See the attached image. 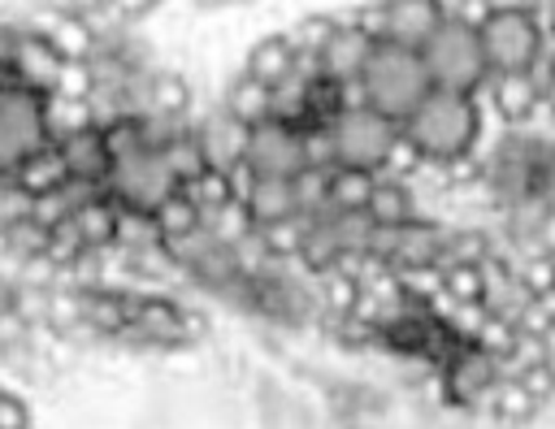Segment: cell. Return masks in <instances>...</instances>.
<instances>
[{
    "instance_id": "6da1fadb",
    "label": "cell",
    "mask_w": 555,
    "mask_h": 429,
    "mask_svg": "<svg viewBox=\"0 0 555 429\" xmlns=\"http://www.w3.org/2000/svg\"><path fill=\"white\" fill-rule=\"evenodd\" d=\"M403 139L416 147L425 169H447V165L473 156L477 139H481V104H477V95H460V91H438L434 87L421 100V108L403 121Z\"/></svg>"
},
{
    "instance_id": "7a4b0ae2",
    "label": "cell",
    "mask_w": 555,
    "mask_h": 429,
    "mask_svg": "<svg viewBox=\"0 0 555 429\" xmlns=\"http://www.w3.org/2000/svg\"><path fill=\"white\" fill-rule=\"evenodd\" d=\"M360 82H364L369 108H377L382 117H390V121H399V126H403V121L421 108V100L434 91L421 52H416V48H403V43H390V39L377 43V52H373V61H369V69H364Z\"/></svg>"
},
{
    "instance_id": "3957f363",
    "label": "cell",
    "mask_w": 555,
    "mask_h": 429,
    "mask_svg": "<svg viewBox=\"0 0 555 429\" xmlns=\"http://www.w3.org/2000/svg\"><path fill=\"white\" fill-rule=\"evenodd\" d=\"M421 61L429 69V82L438 91H460V95H477L490 82V65H486V48H481V30L447 17L429 43L421 48Z\"/></svg>"
},
{
    "instance_id": "277c9868",
    "label": "cell",
    "mask_w": 555,
    "mask_h": 429,
    "mask_svg": "<svg viewBox=\"0 0 555 429\" xmlns=\"http://www.w3.org/2000/svg\"><path fill=\"white\" fill-rule=\"evenodd\" d=\"M546 26L538 17V9L529 4H507L494 9L490 22L481 26V48H486V65L490 74H520L533 69L546 52Z\"/></svg>"
},
{
    "instance_id": "5b68a950",
    "label": "cell",
    "mask_w": 555,
    "mask_h": 429,
    "mask_svg": "<svg viewBox=\"0 0 555 429\" xmlns=\"http://www.w3.org/2000/svg\"><path fill=\"white\" fill-rule=\"evenodd\" d=\"M334 152H338V165L343 169H364V173H386L399 139H403V126L382 117L377 108H356V113H343L334 126Z\"/></svg>"
},
{
    "instance_id": "8992f818",
    "label": "cell",
    "mask_w": 555,
    "mask_h": 429,
    "mask_svg": "<svg viewBox=\"0 0 555 429\" xmlns=\"http://www.w3.org/2000/svg\"><path fill=\"white\" fill-rule=\"evenodd\" d=\"M108 195L117 208H134V212H156L169 195H178V178L165 169L160 152H130V156H117L113 160V173H108Z\"/></svg>"
},
{
    "instance_id": "52a82bcc",
    "label": "cell",
    "mask_w": 555,
    "mask_h": 429,
    "mask_svg": "<svg viewBox=\"0 0 555 429\" xmlns=\"http://www.w3.org/2000/svg\"><path fill=\"white\" fill-rule=\"evenodd\" d=\"M243 169L251 178H295L299 169H308V160H304V130H295L286 121H273V117L251 126Z\"/></svg>"
},
{
    "instance_id": "ba28073f",
    "label": "cell",
    "mask_w": 555,
    "mask_h": 429,
    "mask_svg": "<svg viewBox=\"0 0 555 429\" xmlns=\"http://www.w3.org/2000/svg\"><path fill=\"white\" fill-rule=\"evenodd\" d=\"M499 377H503L499 355H490V351L477 347V342H460V347L447 355V364H442V390H447L455 403H464V407H473Z\"/></svg>"
},
{
    "instance_id": "9c48e42d",
    "label": "cell",
    "mask_w": 555,
    "mask_h": 429,
    "mask_svg": "<svg viewBox=\"0 0 555 429\" xmlns=\"http://www.w3.org/2000/svg\"><path fill=\"white\" fill-rule=\"evenodd\" d=\"M377 4H382V39L416 52L447 22V0H377Z\"/></svg>"
},
{
    "instance_id": "30bf717a",
    "label": "cell",
    "mask_w": 555,
    "mask_h": 429,
    "mask_svg": "<svg viewBox=\"0 0 555 429\" xmlns=\"http://www.w3.org/2000/svg\"><path fill=\"white\" fill-rule=\"evenodd\" d=\"M195 134H199V147H204L208 169H217V173H234V169H243L251 126H243V121L230 117L225 108H212L208 117L195 121Z\"/></svg>"
},
{
    "instance_id": "8fae6325",
    "label": "cell",
    "mask_w": 555,
    "mask_h": 429,
    "mask_svg": "<svg viewBox=\"0 0 555 429\" xmlns=\"http://www.w3.org/2000/svg\"><path fill=\"white\" fill-rule=\"evenodd\" d=\"M377 43H382L377 35H369L364 26H356L351 17H343V26L334 30L330 48L321 52V74L334 78V82H360L364 69H369V61H373V52H377Z\"/></svg>"
},
{
    "instance_id": "7c38bea8",
    "label": "cell",
    "mask_w": 555,
    "mask_h": 429,
    "mask_svg": "<svg viewBox=\"0 0 555 429\" xmlns=\"http://www.w3.org/2000/svg\"><path fill=\"white\" fill-rule=\"evenodd\" d=\"M61 69H65V56H61L43 35H30V30L17 35L13 65H9V74L17 78V87H26V91H35V95H56Z\"/></svg>"
},
{
    "instance_id": "4fadbf2b",
    "label": "cell",
    "mask_w": 555,
    "mask_h": 429,
    "mask_svg": "<svg viewBox=\"0 0 555 429\" xmlns=\"http://www.w3.org/2000/svg\"><path fill=\"white\" fill-rule=\"evenodd\" d=\"M490 100L494 117L503 126H520L538 104H542V78L538 69H520V74H490V82L477 91V104Z\"/></svg>"
},
{
    "instance_id": "5bb4252c",
    "label": "cell",
    "mask_w": 555,
    "mask_h": 429,
    "mask_svg": "<svg viewBox=\"0 0 555 429\" xmlns=\"http://www.w3.org/2000/svg\"><path fill=\"white\" fill-rule=\"evenodd\" d=\"M56 152H61V165H65L69 178H82V182H108V173H113V152H108L100 126L61 139Z\"/></svg>"
},
{
    "instance_id": "9a60e30c",
    "label": "cell",
    "mask_w": 555,
    "mask_h": 429,
    "mask_svg": "<svg viewBox=\"0 0 555 429\" xmlns=\"http://www.w3.org/2000/svg\"><path fill=\"white\" fill-rule=\"evenodd\" d=\"M256 221V230L264 225H278V221H291L299 212L295 204V182L291 178H247V191L238 195Z\"/></svg>"
},
{
    "instance_id": "2e32d148",
    "label": "cell",
    "mask_w": 555,
    "mask_h": 429,
    "mask_svg": "<svg viewBox=\"0 0 555 429\" xmlns=\"http://www.w3.org/2000/svg\"><path fill=\"white\" fill-rule=\"evenodd\" d=\"M369 217H373L377 225H403V221H416V217H421V204H416L412 178L377 173V186H373V199H369Z\"/></svg>"
},
{
    "instance_id": "e0dca14e",
    "label": "cell",
    "mask_w": 555,
    "mask_h": 429,
    "mask_svg": "<svg viewBox=\"0 0 555 429\" xmlns=\"http://www.w3.org/2000/svg\"><path fill=\"white\" fill-rule=\"evenodd\" d=\"M243 74L260 78L264 87H278L295 74V48L286 43V35H264L247 48V61H243Z\"/></svg>"
},
{
    "instance_id": "ac0fdd59",
    "label": "cell",
    "mask_w": 555,
    "mask_h": 429,
    "mask_svg": "<svg viewBox=\"0 0 555 429\" xmlns=\"http://www.w3.org/2000/svg\"><path fill=\"white\" fill-rule=\"evenodd\" d=\"M221 108H225L230 117H238L243 126H260V121L273 117V87H264V82L251 78V74H238V78L225 87Z\"/></svg>"
},
{
    "instance_id": "d6986e66",
    "label": "cell",
    "mask_w": 555,
    "mask_h": 429,
    "mask_svg": "<svg viewBox=\"0 0 555 429\" xmlns=\"http://www.w3.org/2000/svg\"><path fill=\"white\" fill-rule=\"evenodd\" d=\"M117 212H121V208H117L113 195H108V199H95V204H87V208H78V212L69 217V225H74L82 251H108V247H117Z\"/></svg>"
},
{
    "instance_id": "ffe728a7",
    "label": "cell",
    "mask_w": 555,
    "mask_h": 429,
    "mask_svg": "<svg viewBox=\"0 0 555 429\" xmlns=\"http://www.w3.org/2000/svg\"><path fill=\"white\" fill-rule=\"evenodd\" d=\"M30 199L35 195H43V191H52V186H61L69 173H65V165H61V152H56V143H43L39 152H30L13 173H9Z\"/></svg>"
},
{
    "instance_id": "44dd1931",
    "label": "cell",
    "mask_w": 555,
    "mask_h": 429,
    "mask_svg": "<svg viewBox=\"0 0 555 429\" xmlns=\"http://www.w3.org/2000/svg\"><path fill=\"white\" fill-rule=\"evenodd\" d=\"M373 186H377V173L338 165V169H330V208L334 212H369Z\"/></svg>"
},
{
    "instance_id": "7402d4cb",
    "label": "cell",
    "mask_w": 555,
    "mask_h": 429,
    "mask_svg": "<svg viewBox=\"0 0 555 429\" xmlns=\"http://www.w3.org/2000/svg\"><path fill=\"white\" fill-rule=\"evenodd\" d=\"M43 126H48V139L61 143L78 130H91L95 126V113H91V100H65V95H48L43 104Z\"/></svg>"
},
{
    "instance_id": "603a6c76",
    "label": "cell",
    "mask_w": 555,
    "mask_h": 429,
    "mask_svg": "<svg viewBox=\"0 0 555 429\" xmlns=\"http://www.w3.org/2000/svg\"><path fill=\"white\" fill-rule=\"evenodd\" d=\"M143 113H165V117H186L191 113V82L169 74V69H156L147 78V108ZM139 113V117H143Z\"/></svg>"
},
{
    "instance_id": "cb8c5ba5",
    "label": "cell",
    "mask_w": 555,
    "mask_h": 429,
    "mask_svg": "<svg viewBox=\"0 0 555 429\" xmlns=\"http://www.w3.org/2000/svg\"><path fill=\"white\" fill-rule=\"evenodd\" d=\"M217 243H225V247H238L243 238H251L256 234V221H251V212H247V204L243 199H230V204H221V208H212V212H204V221H199Z\"/></svg>"
},
{
    "instance_id": "d4e9b609",
    "label": "cell",
    "mask_w": 555,
    "mask_h": 429,
    "mask_svg": "<svg viewBox=\"0 0 555 429\" xmlns=\"http://www.w3.org/2000/svg\"><path fill=\"white\" fill-rule=\"evenodd\" d=\"M343 26V17H330V13H308L299 17L291 30H286V43L299 52V56H321L334 39V30Z\"/></svg>"
},
{
    "instance_id": "484cf974",
    "label": "cell",
    "mask_w": 555,
    "mask_h": 429,
    "mask_svg": "<svg viewBox=\"0 0 555 429\" xmlns=\"http://www.w3.org/2000/svg\"><path fill=\"white\" fill-rule=\"evenodd\" d=\"M160 160H165V169L178 178V186L191 182V178H199V173L208 169V160H204V147H199L195 126H191L186 134H178L173 143H165V147H160Z\"/></svg>"
},
{
    "instance_id": "4316f807",
    "label": "cell",
    "mask_w": 555,
    "mask_h": 429,
    "mask_svg": "<svg viewBox=\"0 0 555 429\" xmlns=\"http://www.w3.org/2000/svg\"><path fill=\"white\" fill-rule=\"evenodd\" d=\"M156 230H160V243H169V238H186V234H195L199 230V221H204V212L178 191V195H169L156 212Z\"/></svg>"
},
{
    "instance_id": "83f0119b",
    "label": "cell",
    "mask_w": 555,
    "mask_h": 429,
    "mask_svg": "<svg viewBox=\"0 0 555 429\" xmlns=\"http://www.w3.org/2000/svg\"><path fill=\"white\" fill-rule=\"evenodd\" d=\"M273 121H286L295 130H308V78L291 74L273 87Z\"/></svg>"
},
{
    "instance_id": "f1b7e54d",
    "label": "cell",
    "mask_w": 555,
    "mask_h": 429,
    "mask_svg": "<svg viewBox=\"0 0 555 429\" xmlns=\"http://www.w3.org/2000/svg\"><path fill=\"white\" fill-rule=\"evenodd\" d=\"M199 212H212V208H221V204H230V199H238L234 195V182H230V173H217V169H204L199 178H191V182H182L178 186Z\"/></svg>"
},
{
    "instance_id": "f546056e",
    "label": "cell",
    "mask_w": 555,
    "mask_h": 429,
    "mask_svg": "<svg viewBox=\"0 0 555 429\" xmlns=\"http://www.w3.org/2000/svg\"><path fill=\"white\" fill-rule=\"evenodd\" d=\"M442 295L451 303H481L486 299L481 264H451V269H442Z\"/></svg>"
},
{
    "instance_id": "4dcf8cb0",
    "label": "cell",
    "mask_w": 555,
    "mask_h": 429,
    "mask_svg": "<svg viewBox=\"0 0 555 429\" xmlns=\"http://www.w3.org/2000/svg\"><path fill=\"white\" fill-rule=\"evenodd\" d=\"M291 182H295L299 212H312V217L330 212V169H299Z\"/></svg>"
},
{
    "instance_id": "1f68e13d",
    "label": "cell",
    "mask_w": 555,
    "mask_h": 429,
    "mask_svg": "<svg viewBox=\"0 0 555 429\" xmlns=\"http://www.w3.org/2000/svg\"><path fill=\"white\" fill-rule=\"evenodd\" d=\"M156 243H160V230H156L152 212H134V208L117 212V247L143 251V247H156Z\"/></svg>"
},
{
    "instance_id": "d6a6232c",
    "label": "cell",
    "mask_w": 555,
    "mask_h": 429,
    "mask_svg": "<svg viewBox=\"0 0 555 429\" xmlns=\"http://www.w3.org/2000/svg\"><path fill=\"white\" fill-rule=\"evenodd\" d=\"M304 160H308V169H338V152H334V130L330 126H308L304 130Z\"/></svg>"
},
{
    "instance_id": "836d02e7",
    "label": "cell",
    "mask_w": 555,
    "mask_h": 429,
    "mask_svg": "<svg viewBox=\"0 0 555 429\" xmlns=\"http://www.w3.org/2000/svg\"><path fill=\"white\" fill-rule=\"evenodd\" d=\"M56 95H65V100H91V95H95L91 61H65L61 82H56Z\"/></svg>"
},
{
    "instance_id": "e575fe53",
    "label": "cell",
    "mask_w": 555,
    "mask_h": 429,
    "mask_svg": "<svg viewBox=\"0 0 555 429\" xmlns=\"http://www.w3.org/2000/svg\"><path fill=\"white\" fill-rule=\"evenodd\" d=\"M490 13H494V0H447V17H455L473 30H481L490 22Z\"/></svg>"
},
{
    "instance_id": "d590c367",
    "label": "cell",
    "mask_w": 555,
    "mask_h": 429,
    "mask_svg": "<svg viewBox=\"0 0 555 429\" xmlns=\"http://www.w3.org/2000/svg\"><path fill=\"white\" fill-rule=\"evenodd\" d=\"M0 429H30V407L13 390H0Z\"/></svg>"
},
{
    "instance_id": "8d00e7d4",
    "label": "cell",
    "mask_w": 555,
    "mask_h": 429,
    "mask_svg": "<svg viewBox=\"0 0 555 429\" xmlns=\"http://www.w3.org/2000/svg\"><path fill=\"white\" fill-rule=\"evenodd\" d=\"M533 256H555V208H546V217L533 230Z\"/></svg>"
},
{
    "instance_id": "74e56055",
    "label": "cell",
    "mask_w": 555,
    "mask_h": 429,
    "mask_svg": "<svg viewBox=\"0 0 555 429\" xmlns=\"http://www.w3.org/2000/svg\"><path fill=\"white\" fill-rule=\"evenodd\" d=\"M160 0H108V13L117 17V22H139L143 13H152Z\"/></svg>"
},
{
    "instance_id": "f35d334b",
    "label": "cell",
    "mask_w": 555,
    "mask_h": 429,
    "mask_svg": "<svg viewBox=\"0 0 555 429\" xmlns=\"http://www.w3.org/2000/svg\"><path fill=\"white\" fill-rule=\"evenodd\" d=\"M65 9L78 17H95V13H108V0H65Z\"/></svg>"
},
{
    "instance_id": "ab89813d",
    "label": "cell",
    "mask_w": 555,
    "mask_h": 429,
    "mask_svg": "<svg viewBox=\"0 0 555 429\" xmlns=\"http://www.w3.org/2000/svg\"><path fill=\"white\" fill-rule=\"evenodd\" d=\"M542 100L555 108V69H551V74H546V82H542Z\"/></svg>"
},
{
    "instance_id": "60d3db41",
    "label": "cell",
    "mask_w": 555,
    "mask_h": 429,
    "mask_svg": "<svg viewBox=\"0 0 555 429\" xmlns=\"http://www.w3.org/2000/svg\"><path fill=\"white\" fill-rule=\"evenodd\" d=\"M525 4H529V9H542V4H551V0H525Z\"/></svg>"
}]
</instances>
